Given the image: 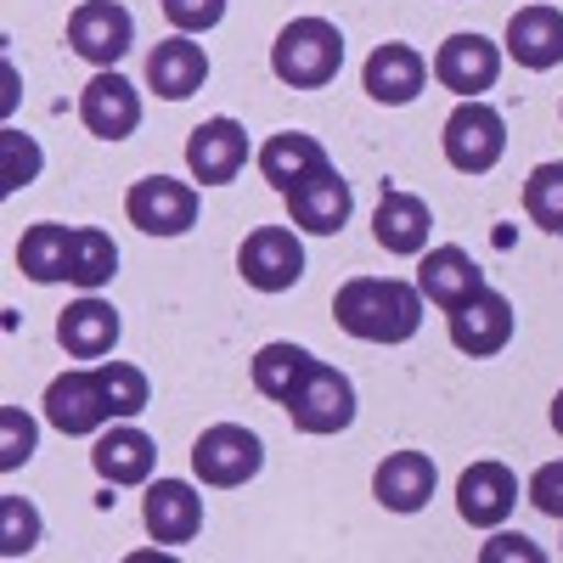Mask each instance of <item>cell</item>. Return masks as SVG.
Returning <instances> with one entry per match:
<instances>
[{
	"mask_svg": "<svg viewBox=\"0 0 563 563\" xmlns=\"http://www.w3.org/2000/svg\"><path fill=\"white\" fill-rule=\"evenodd\" d=\"M97 378H102V395L113 406V417H135V411H147V372L130 366V361H97Z\"/></svg>",
	"mask_w": 563,
	"mask_h": 563,
	"instance_id": "f546056e",
	"label": "cell"
},
{
	"mask_svg": "<svg viewBox=\"0 0 563 563\" xmlns=\"http://www.w3.org/2000/svg\"><path fill=\"white\" fill-rule=\"evenodd\" d=\"M113 276H119V243L108 238V231H97V225H79L74 249H68V282L85 288V294H97L102 282H113Z\"/></svg>",
	"mask_w": 563,
	"mask_h": 563,
	"instance_id": "83f0119b",
	"label": "cell"
},
{
	"mask_svg": "<svg viewBox=\"0 0 563 563\" xmlns=\"http://www.w3.org/2000/svg\"><path fill=\"white\" fill-rule=\"evenodd\" d=\"M519 507V479H512L507 462H474L456 479V512L474 530H496L507 525V512Z\"/></svg>",
	"mask_w": 563,
	"mask_h": 563,
	"instance_id": "5bb4252c",
	"label": "cell"
},
{
	"mask_svg": "<svg viewBox=\"0 0 563 563\" xmlns=\"http://www.w3.org/2000/svg\"><path fill=\"white\" fill-rule=\"evenodd\" d=\"M434 79L445 90H456L462 102L485 97V90L501 79V45L485 40V34H451L434 52Z\"/></svg>",
	"mask_w": 563,
	"mask_h": 563,
	"instance_id": "30bf717a",
	"label": "cell"
},
{
	"mask_svg": "<svg viewBox=\"0 0 563 563\" xmlns=\"http://www.w3.org/2000/svg\"><path fill=\"white\" fill-rule=\"evenodd\" d=\"M79 119H85L90 135L124 141V135H135V124H141V90H135L124 74L102 68L97 79L79 90Z\"/></svg>",
	"mask_w": 563,
	"mask_h": 563,
	"instance_id": "9a60e30c",
	"label": "cell"
},
{
	"mask_svg": "<svg viewBox=\"0 0 563 563\" xmlns=\"http://www.w3.org/2000/svg\"><path fill=\"white\" fill-rule=\"evenodd\" d=\"M209 79V52L192 40V34H169L153 45V57H147V85L158 90L164 102H186L192 90H203Z\"/></svg>",
	"mask_w": 563,
	"mask_h": 563,
	"instance_id": "d6986e66",
	"label": "cell"
},
{
	"mask_svg": "<svg viewBox=\"0 0 563 563\" xmlns=\"http://www.w3.org/2000/svg\"><path fill=\"white\" fill-rule=\"evenodd\" d=\"M282 411H288V422H294L299 434H344L350 422H355V384L344 378L339 366L316 361Z\"/></svg>",
	"mask_w": 563,
	"mask_h": 563,
	"instance_id": "277c9868",
	"label": "cell"
},
{
	"mask_svg": "<svg viewBox=\"0 0 563 563\" xmlns=\"http://www.w3.org/2000/svg\"><path fill=\"white\" fill-rule=\"evenodd\" d=\"M552 429L563 434V389H558V400H552Z\"/></svg>",
	"mask_w": 563,
	"mask_h": 563,
	"instance_id": "8d00e7d4",
	"label": "cell"
},
{
	"mask_svg": "<svg viewBox=\"0 0 563 563\" xmlns=\"http://www.w3.org/2000/svg\"><path fill=\"white\" fill-rule=\"evenodd\" d=\"M344 68V34L327 18H294L271 45V74L288 90H321Z\"/></svg>",
	"mask_w": 563,
	"mask_h": 563,
	"instance_id": "7a4b0ae2",
	"label": "cell"
},
{
	"mask_svg": "<svg viewBox=\"0 0 563 563\" xmlns=\"http://www.w3.org/2000/svg\"><path fill=\"white\" fill-rule=\"evenodd\" d=\"M260 467H265V445H260L254 429H243V422H214V429H203L198 445H192V474L214 490L249 485Z\"/></svg>",
	"mask_w": 563,
	"mask_h": 563,
	"instance_id": "5b68a950",
	"label": "cell"
},
{
	"mask_svg": "<svg viewBox=\"0 0 563 563\" xmlns=\"http://www.w3.org/2000/svg\"><path fill=\"white\" fill-rule=\"evenodd\" d=\"M40 141L23 135V130H0V192H18L40 175Z\"/></svg>",
	"mask_w": 563,
	"mask_h": 563,
	"instance_id": "1f68e13d",
	"label": "cell"
},
{
	"mask_svg": "<svg viewBox=\"0 0 563 563\" xmlns=\"http://www.w3.org/2000/svg\"><path fill=\"white\" fill-rule=\"evenodd\" d=\"M141 525L158 547H186L203 530V496L186 485V479H158L141 501Z\"/></svg>",
	"mask_w": 563,
	"mask_h": 563,
	"instance_id": "ac0fdd59",
	"label": "cell"
},
{
	"mask_svg": "<svg viewBox=\"0 0 563 563\" xmlns=\"http://www.w3.org/2000/svg\"><path fill=\"white\" fill-rule=\"evenodd\" d=\"M40 445V429H34V417L23 406H0V467L7 474H18V467L34 456Z\"/></svg>",
	"mask_w": 563,
	"mask_h": 563,
	"instance_id": "d6a6232c",
	"label": "cell"
},
{
	"mask_svg": "<svg viewBox=\"0 0 563 563\" xmlns=\"http://www.w3.org/2000/svg\"><path fill=\"white\" fill-rule=\"evenodd\" d=\"M525 214L552 231V238H563V164H536L530 180H525Z\"/></svg>",
	"mask_w": 563,
	"mask_h": 563,
	"instance_id": "f1b7e54d",
	"label": "cell"
},
{
	"mask_svg": "<svg viewBox=\"0 0 563 563\" xmlns=\"http://www.w3.org/2000/svg\"><path fill=\"white\" fill-rule=\"evenodd\" d=\"M68 249H74V231L57 220H40L18 243V271L29 282H68Z\"/></svg>",
	"mask_w": 563,
	"mask_h": 563,
	"instance_id": "484cf974",
	"label": "cell"
},
{
	"mask_svg": "<svg viewBox=\"0 0 563 563\" xmlns=\"http://www.w3.org/2000/svg\"><path fill=\"white\" fill-rule=\"evenodd\" d=\"M333 316L361 344H406L422 327V294L400 276H350L333 294Z\"/></svg>",
	"mask_w": 563,
	"mask_h": 563,
	"instance_id": "6da1fadb",
	"label": "cell"
},
{
	"mask_svg": "<svg viewBox=\"0 0 563 563\" xmlns=\"http://www.w3.org/2000/svg\"><path fill=\"white\" fill-rule=\"evenodd\" d=\"M238 276L260 294H288L305 276V243L294 225H254L238 249Z\"/></svg>",
	"mask_w": 563,
	"mask_h": 563,
	"instance_id": "8992f818",
	"label": "cell"
},
{
	"mask_svg": "<svg viewBox=\"0 0 563 563\" xmlns=\"http://www.w3.org/2000/svg\"><path fill=\"white\" fill-rule=\"evenodd\" d=\"M440 474H434V462L422 456V451H395L378 462V474H372V496H378V507L389 512H422L434 496Z\"/></svg>",
	"mask_w": 563,
	"mask_h": 563,
	"instance_id": "7402d4cb",
	"label": "cell"
},
{
	"mask_svg": "<svg viewBox=\"0 0 563 563\" xmlns=\"http://www.w3.org/2000/svg\"><path fill=\"white\" fill-rule=\"evenodd\" d=\"M57 344L74 355V361H102L113 355L119 344V310L102 305V299H79L57 316Z\"/></svg>",
	"mask_w": 563,
	"mask_h": 563,
	"instance_id": "d4e9b609",
	"label": "cell"
},
{
	"mask_svg": "<svg viewBox=\"0 0 563 563\" xmlns=\"http://www.w3.org/2000/svg\"><path fill=\"white\" fill-rule=\"evenodd\" d=\"M40 547V507L23 496H0V552L23 558Z\"/></svg>",
	"mask_w": 563,
	"mask_h": 563,
	"instance_id": "4dcf8cb0",
	"label": "cell"
},
{
	"mask_svg": "<svg viewBox=\"0 0 563 563\" xmlns=\"http://www.w3.org/2000/svg\"><path fill=\"white\" fill-rule=\"evenodd\" d=\"M350 209H355V192H350V180L333 164H321L310 180H299L288 192V220L299 231H310V238H333V231H344Z\"/></svg>",
	"mask_w": 563,
	"mask_h": 563,
	"instance_id": "8fae6325",
	"label": "cell"
},
{
	"mask_svg": "<svg viewBox=\"0 0 563 563\" xmlns=\"http://www.w3.org/2000/svg\"><path fill=\"white\" fill-rule=\"evenodd\" d=\"M45 422H52L57 434H68V440L108 429L113 406H108V395H102L97 366H90V372H63V378L45 384Z\"/></svg>",
	"mask_w": 563,
	"mask_h": 563,
	"instance_id": "9c48e42d",
	"label": "cell"
},
{
	"mask_svg": "<svg viewBox=\"0 0 563 563\" xmlns=\"http://www.w3.org/2000/svg\"><path fill=\"white\" fill-rule=\"evenodd\" d=\"M507 558H519V563H541L547 552L530 541V536H496L479 547V563H507Z\"/></svg>",
	"mask_w": 563,
	"mask_h": 563,
	"instance_id": "d590c367",
	"label": "cell"
},
{
	"mask_svg": "<svg viewBox=\"0 0 563 563\" xmlns=\"http://www.w3.org/2000/svg\"><path fill=\"white\" fill-rule=\"evenodd\" d=\"M310 366H316V355L299 350V344H265V350L254 355V389H260L265 400H276V406H288V395L305 384Z\"/></svg>",
	"mask_w": 563,
	"mask_h": 563,
	"instance_id": "4316f807",
	"label": "cell"
},
{
	"mask_svg": "<svg viewBox=\"0 0 563 563\" xmlns=\"http://www.w3.org/2000/svg\"><path fill=\"white\" fill-rule=\"evenodd\" d=\"M249 164V130L238 119H203L192 135H186V169L203 186H225L238 180Z\"/></svg>",
	"mask_w": 563,
	"mask_h": 563,
	"instance_id": "7c38bea8",
	"label": "cell"
},
{
	"mask_svg": "<svg viewBox=\"0 0 563 563\" xmlns=\"http://www.w3.org/2000/svg\"><path fill=\"white\" fill-rule=\"evenodd\" d=\"M135 45V18L119 7V0H79L74 18H68V52L97 63V68H113L124 52Z\"/></svg>",
	"mask_w": 563,
	"mask_h": 563,
	"instance_id": "ba28073f",
	"label": "cell"
},
{
	"mask_svg": "<svg viewBox=\"0 0 563 563\" xmlns=\"http://www.w3.org/2000/svg\"><path fill=\"white\" fill-rule=\"evenodd\" d=\"M445 164L462 169V175H490L507 153V119L490 108V102H456L451 119H445Z\"/></svg>",
	"mask_w": 563,
	"mask_h": 563,
	"instance_id": "3957f363",
	"label": "cell"
},
{
	"mask_svg": "<svg viewBox=\"0 0 563 563\" xmlns=\"http://www.w3.org/2000/svg\"><path fill=\"white\" fill-rule=\"evenodd\" d=\"M254 158H260V175L276 186L282 198H288L299 180H310L321 164H333L321 141H316V135H305V130H276V135H265V147H260Z\"/></svg>",
	"mask_w": 563,
	"mask_h": 563,
	"instance_id": "603a6c76",
	"label": "cell"
},
{
	"mask_svg": "<svg viewBox=\"0 0 563 563\" xmlns=\"http://www.w3.org/2000/svg\"><path fill=\"white\" fill-rule=\"evenodd\" d=\"M158 7L180 34H209L225 18V0H158Z\"/></svg>",
	"mask_w": 563,
	"mask_h": 563,
	"instance_id": "836d02e7",
	"label": "cell"
},
{
	"mask_svg": "<svg viewBox=\"0 0 563 563\" xmlns=\"http://www.w3.org/2000/svg\"><path fill=\"white\" fill-rule=\"evenodd\" d=\"M153 462H158V445H153V434H141L135 422L108 429L97 440V451H90V467H97L108 485H141V479H153Z\"/></svg>",
	"mask_w": 563,
	"mask_h": 563,
	"instance_id": "cb8c5ba5",
	"label": "cell"
},
{
	"mask_svg": "<svg viewBox=\"0 0 563 563\" xmlns=\"http://www.w3.org/2000/svg\"><path fill=\"white\" fill-rule=\"evenodd\" d=\"M507 339H512V299H507V294L485 288V294L467 299L462 310H451V344H456L462 355H474V361L501 355Z\"/></svg>",
	"mask_w": 563,
	"mask_h": 563,
	"instance_id": "e0dca14e",
	"label": "cell"
},
{
	"mask_svg": "<svg viewBox=\"0 0 563 563\" xmlns=\"http://www.w3.org/2000/svg\"><path fill=\"white\" fill-rule=\"evenodd\" d=\"M124 214L147 238H186L198 225V186H186L175 175H147L124 192Z\"/></svg>",
	"mask_w": 563,
	"mask_h": 563,
	"instance_id": "52a82bcc",
	"label": "cell"
},
{
	"mask_svg": "<svg viewBox=\"0 0 563 563\" xmlns=\"http://www.w3.org/2000/svg\"><path fill=\"white\" fill-rule=\"evenodd\" d=\"M417 294L451 316V310H462L474 294H485V271H479V260L467 254V249L440 243V249L422 254V265H417Z\"/></svg>",
	"mask_w": 563,
	"mask_h": 563,
	"instance_id": "4fadbf2b",
	"label": "cell"
},
{
	"mask_svg": "<svg viewBox=\"0 0 563 563\" xmlns=\"http://www.w3.org/2000/svg\"><path fill=\"white\" fill-rule=\"evenodd\" d=\"M530 501L547 512V519H563V462H541L530 474Z\"/></svg>",
	"mask_w": 563,
	"mask_h": 563,
	"instance_id": "e575fe53",
	"label": "cell"
},
{
	"mask_svg": "<svg viewBox=\"0 0 563 563\" xmlns=\"http://www.w3.org/2000/svg\"><path fill=\"white\" fill-rule=\"evenodd\" d=\"M361 85H366V97H372V102H384V108H406V102H417V90L429 85V63H422L417 45L389 40V45H378V52L366 57Z\"/></svg>",
	"mask_w": 563,
	"mask_h": 563,
	"instance_id": "2e32d148",
	"label": "cell"
},
{
	"mask_svg": "<svg viewBox=\"0 0 563 563\" xmlns=\"http://www.w3.org/2000/svg\"><path fill=\"white\" fill-rule=\"evenodd\" d=\"M507 57L530 74L558 68L563 63V12L558 7H519L507 23Z\"/></svg>",
	"mask_w": 563,
	"mask_h": 563,
	"instance_id": "ffe728a7",
	"label": "cell"
},
{
	"mask_svg": "<svg viewBox=\"0 0 563 563\" xmlns=\"http://www.w3.org/2000/svg\"><path fill=\"white\" fill-rule=\"evenodd\" d=\"M429 231H434V214L417 192H384L378 209H372V238H378L384 254H400V260L422 254L429 249Z\"/></svg>",
	"mask_w": 563,
	"mask_h": 563,
	"instance_id": "44dd1931",
	"label": "cell"
}]
</instances>
